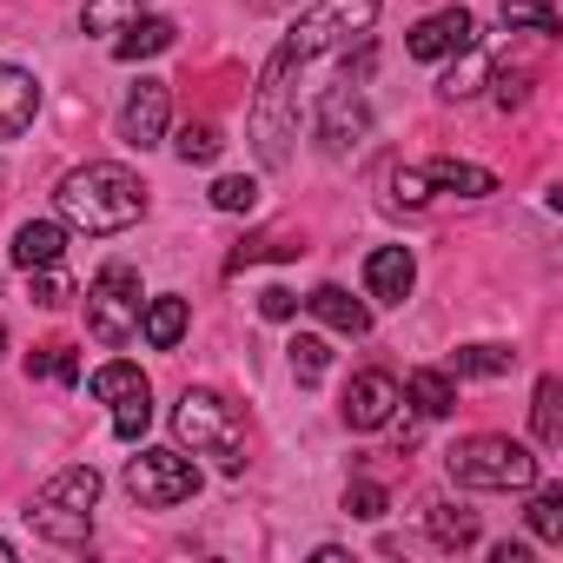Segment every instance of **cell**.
<instances>
[{
	"label": "cell",
	"mask_w": 563,
	"mask_h": 563,
	"mask_svg": "<svg viewBox=\"0 0 563 563\" xmlns=\"http://www.w3.org/2000/svg\"><path fill=\"white\" fill-rule=\"evenodd\" d=\"M27 278H34V306H47V312H60V306L74 299V286H67L60 265H41V272H27Z\"/></svg>",
	"instance_id": "cell-35"
},
{
	"label": "cell",
	"mask_w": 563,
	"mask_h": 563,
	"mask_svg": "<svg viewBox=\"0 0 563 563\" xmlns=\"http://www.w3.org/2000/svg\"><path fill=\"white\" fill-rule=\"evenodd\" d=\"M306 245L299 239H286V232H258V239H245L239 252H232V265H252V258H299Z\"/></svg>",
	"instance_id": "cell-33"
},
{
	"label": "cell",
	"mask_w": 563,
	"mask_h": 563,
	"mask_svg": "<svg viewBox=\"0 0 563 563\" xmlns=\"http://www.w3.org/2000/svg\"><path fill=\"white\" fill-rule=\"evenodd\" d=\"M345 510H352V517H365V523H378V517L391 510V497H385V484L358 477V484H345Z\"/></svg>",
	"instance_id": "cell-34"
},
{
	"label": "cell",
	"mask_w": 563,
	"mask_h": 563,
	"mask_svg": "<svg viewBox=\"0 0 563 563\" xmlns=\"http://www.w3.org/2000/svg\"><path fill=\"white\" fill-rule=\"evenodd\" d=\"M87 34H120L126 21H140V0H87Z\"/></svg>",
	"instance_id": "cell-29"
},
{
	"label": "cell",
	"mask_w": 563,
	"mask_h": 563,
	"mask_svg": "<svg viewBox=\"0 0 563 563\" xmlns=\"http://www.w3.org/2000/svg\"><path fill=\"white\" fill-rule=\"evenodd\" d=\"M484 80H490L484 54H477V47H464V54H457V67H451L444 80H438V100H451V107H457V100H471V93H477Z\"/></svg>",
	"instance_id": "cell-22"
},
{
	"label": "cell",
	"mask_w": 563,
	"mask_h": 563,
	"mask_svg": "<svg viewBox=\"0 0 563 563\" xmlns=\"http://www.w3.org/2000/svg\"><path fill=\"white\" fill-rule=\"evenodd\" d=\"M325 372H332V345H325L319 332H299V339H292V378H299V385H319Z\"/></svg>",
	"instance_id": "cell-26"
},
{
	"label": "cell",
	"mask_w": 563,
	"mask_h": 563,
	"mask_svg": "<svg viewBox=\"0 0 563 563\" xmlns=\"http://www.w3.org/2000/svg\"><path fill=\"white\" fill-rule=\"evenodd\" d=\"M41 113V80L27 67H8L0 60V140H21Z\"/></svg>",
	"instance_id": "cell-14"
},
{
	"label": "cell",
	"mask_w": 563,
	"mask_h": 563,
	"mask_svg": "<svg viewBox=\"0 0 563 563\" xmlns=\"http://www.w3.org/2000/svg\"><path fill=\"white\" fill-rule=\"evenodd\" d=\"M212 206H219V212H252V206H258V179H245V173L212 179Z\"/></svg>",
	"instance_id": "cell-32"
},
{
	"label": "cell",
	"mask_w": 563,
	"mask_h": 563,
	"mask_svg": "<svg viewBox=\"0 0 563 563\" xmlns=\"http://www.w3.org/2000/svg\"><path fill=\"white\" fill-rule=\"evenodd\" d=\"M186 299H173V292H159V299H146L140 306V339L153 345V352H173L179 339H186Z\"/></svg>",
	"instance_id": "cell-18"
},
{
	"label": "cell",
	"mask_w": 563,
	"mask_h": 563,
	"mask_svg": "<svg viewBox=\"0 0 563 563\" xmlns=\"http://www.w3.org/2000/svg\"><path fill=\"white\" fill-rule=\"evenodd\" d=\"M411 286H418V258H411L405 245H378V252L365 258V292H372L378 306H405Z\"/></svg>",
	"instance_id": "cell-12"
},
{
	"label": "cell",
	"mask_w": 563,
	"mask_h": 563,
	"mask_svg": "<svg viewBox=\"0 0 563 563\" xmlns=\"http://www.w3.org/2000/svg\"><path fill=\"white\" fill-rule=\"evenodd\" d=\"M530 530H537V543H563V490L556 484L530 497Z\"/></svg>",
	"instance_id": "cell-27"
},
{
	"label": "cell",
	"mask_w": 563,
	"mask_h": 563,
	"mask_svg": "<svg viewBox=\"0 0 563 563\" xmlns=\"http://www.w3.org/2000/svg\"><path fill=\"white\" fill-rule=\"evenodd\" d=\"M405 47H411V60H444V54H464V47H477V21H471L464 8H444V14L418 21Z\"/></svg>",
	"instance_id": "cell-11"
},
{
	"label": "cell",
	"mask_w": 563,
	"mask_h": 563,
	"mask_svg": "<svg viewBox=\"0 0 563 563\" xmlns=\"http://www.w3.org/2000/svg\"><path fill=\"white\" fill-rule=\"evenodd\" d=\"M510 365H517V352H510V345H464V352L451 358V372H457V378H504Z\"/></svg>",
	"instance_id": "cell-23"
},
{
	"label": "cell",
	"mask_w": 563,
	"mask_h": 563,
	"mask_svg": "<svg viewBox=\"0 0 563 563\" xmlns=\"http://www.w3.org/2000/svg\"><path fill=\"white\" fill-rule=\"evenodd\" d=\"M405 398L424 411V418H451L457 411V391H451V372H411L405 378Z\"/></svg>",
	"instance_id": "cell-20"
},
{
	"label": "cell",
	"mask_w": 563,
	"mask_h": 563,
	"mask_svg": "<svg viewBox=\"0 0 563 563\" xmlns=\"http://www.w3.org/2000/svg\"><path fill=\"white\" fill-rule=\"evenodd\" d=\"M258 312H265V319H292V312H299V292L265 286V292H258Z\"/></svg>",
	"instance_id": "cell-37"
},
{
	"label": "cell",
	"mask_w": 563,
	"mask_h": 563,
	"mask_svg": "<svg viewBox=\"0 0 563 563\" xmlns=\"http://www.w3.org/2000/svg\"><path fill=\"white\" fill-rule=\"evenodd\" d=\"M93 398L113 411V438H120V444H140V438H146V424H153V385H146L140 365H126V358L100 365V372H93Z\"/></svg>",
	"instance_id": "cell-7"
},
{
	"label": "cell",
	"mask_w": 563,
	"mask_h": 563,
	"mask_svg": "<svg viewBox=\"0 0 563 563\" xmlns=\"http://www.w3.org/2000/svg\"><path fill=\"white\" fill-rule=\"evenodd\" d=\"M93 504H100V471H93V464H74V471H60V477L41 484L27 523H34L47 543H67V550H74V543L93 537Z\"/></svg>",
	"instance_id": "cell-5"
},
{
	"label": "cell",
	"mask_w": 563,
	"mask_h": 563,
	"mask_svg": "<svg viewBox=\"0 0 563 563\" xmlns=\"http://www.w3.org/2000/svg\"><path fill=\"white\" fill-rule=\"evenodd\" d=\"M490 87H497V107H504V113L530 100V80H523V74H490Z\"/></svg>",
	"instance_id": "cell-36"
},
{
	"label": "cell",
	"mask_w": 563,
	"mask_h": 563,
	"mask_svg": "<svg viewBox=\"0 0 563 563\" xmlns=\"http://www.w3.org/2000/svg\"><path fill=\"white\" fill-rule=\"evenodd\" d=\"M140 272L126 265V258H113V265H100V278L87 286V325H93V339L100 345H126L133 332H140Z\"/></svg>",
	"instance_id": "cell-6"
},
{
	"label": "cell",
	"mask_w": 563,
	"mask_h": 563,
	"mask_svg": "<svg viewBox=\"0 0 563 563\" xmlns=\"http://www.w3.org/2000/svg\"><path fill=\"white\" fill-rule=\"evenodd\" d=\"M0 563H14V543H8V537H0Z\"/></svg>",
	"instance_id": "cell-39"
},
{
	"label": "cell",
	"mask_w": 563,
	"mask_h": 563,
	"mask_svg": "<svg viewBox=\"0 0 563 563\" xmlns=\"http://www.w3.org/2000/svg\"><path fill=\"white\" fill-rule=\"evenodd\" d=\"M398 405H405V391H398V378L391 372H358L352 385H345V424L352 431H385L391 418H398Z\"/></svg>",
	"instance_id": "cell-10"
},
{
	"label": "cell",
	"mask_w": 563,
	"mask_h": 563,
	"mask_svg": "<svg viewBox=\"0 0 563 563\" xmlns=\"http://www.w3.org/2000/svg\"><path fill=\"white\" fill-rule=\"evenodd\" d=\"M219 146H225V140H219V126H212V120H186V126H179V140H173V153H179L186 166H212V159H219Z\"/></svg>",
	"instance_id": "cell-25"
},
{
	"label": "cell",
	"mask_w": 563,
	"mask_h": 563,
	"mask_svg": "<svg viewBox=\"0 0 563 563\" xmlns=\"http://www.w3.org/2000/svg\"><path fill=\"white\" fill-rule=\"evenodd\" d=\"M173 41H179V27H173L166 14H140V21H126V27H120V41H113V60H126V67H133V60H153V54H166Z\"/></svg>",
	"instance_id": "cell-16"
},
{
	"label": "cell",
	"mask_w": 563,
	"mask_h": 563,
	"mask_svg": "<svg viewBox=\"0 0 563 563\" xmlns=\"http://www.w3.org/2000/svg\"><path fill=\"white\" fill-rule=\"evenodd\" d=\"M54 206H60V225H74V232H126L146 212V186L126 166L93 159V166H74L54 186Z\"/></svg>",
	"instance_id": "cell-2"
},
{
	"label": "cell",
	"mask_w": 563,
	"mask_h": 563,
	"mask_svg": "<svg viewBox=\"0 0 563 563\" xmlns=\"http://www.w3.org/2000/svg\"><path fill=\"white\" fill-rule=\"evenodd\" d=\"M0 358H8V325H0Z\"/></svg>",
	"instance_id": "cell-40"
},
{
	"label": "cell",
	"mask_w": 563,
	"mask_h": 563,
	"mask_svg": "<svg viewBox=\"0 0 563 563\" xmlns=\"http://www.w3.org/2000/svg\"><path fill=\"white\" fill-rule=\"evenodd\" d=\"M126 490L153 510L186 504V497H199V464L186 451H140V457H126Z\"/></svg>",
	"instance_id": "cell-8"
},
{
	"label": "cell",
	"mask_w": 563,
	"mask_h": 563,
	"mask_svg": "<svg viewBox=\"0 0 563 563\" xmlns=\"http://www.w3.org/2000/svg\"><path fill=\"white\" fill-rule=\"evenodd\" d=\"M490 556H497V563H530V550H523V543H497Z\"/></svg>",
	"instance_id": "cell-38"
},
{
	"label": "cell",
	"mask_w": 563,
	"mask_h": 563,
	"mask_svg": "<svg viewBox=\"0 0 563 563\" xmlns=\"http://www.w3.org/2000/svg\"><path fill=\"white\" fill-rule=\"evenodd\" d=\"M358 133H365V100H358L352 80H339V87L319 100V140H325V153H345Z\"/></svg>",
	"instance_id": "cell-13"
},
{
	"label": "cell",
	"mask_w": 563,
	"mask_h": 563,
	"mask_svg": "<svg viewBox=\"0 0 563 563\" xmlns=\"http://www.w3.org/2000/svg\"><path fill=\"white\" fill-rule=\"evenodd\" d=\"M504 27H537V34H556V0H504Z\"/></svg>",
	"instance_id": "cell-28"
},
{
	"label": "cell",
	"mask_w": 563,
	"mask_h": 563,
	"mask_svg": "<svg viewBox=\"0 0 563 563\" xmlns=\"http://www.w3.org/2000/svg\"><path fill=\"white\" fill-rule=\"evenodd\" d=\"M166 120H173V87L166 80H140L126 93V107H120V140L146 153V146L166 140Z\"/></svg>",
	"instance_id": "cell-9"
},
{
	"label": "cell",
	"mask_w": 563,
	"mask_h": 563,
	"mask_svg": "<svg viewBox=\"0 0 563 563\" xmlns=\"http://www.w3.org/2000/svg\"><path fill=\"white\" fill-rule=\"evenodd\" d=\"M378 21V0H319V8L286 34V47H278L258 74V159L265 166H286V133H292V113H286V93H292V74H306L312 60L365 41Z\"/></svg>",
	"instance_id": "cell-1"
},
{
	"label": "cell",
	"mask_w": 563,
	"mask_h": 563,
	"mask_svg": "<svg viewBox=\"0 0 563 563\" xmlns=\"http://www.w3.org/2000/svg\"><path fill=\"white\" fill-rule=\"evenodd\" d=\"M424 179H431V192H457V199H490L497 192V179L484 166H471V159H431Z\"/></svg>",
	"instance_id": "cell-19"
},
{
	"label": "cell",
	"mask_w": 563,
	"mask_h": 563,
	"mask_svg": "<svg viewBox=\"0 0 563 563\" xmlns=\"http://www.w3.org/2000/svg\"><path fill=\"white\" fill-rule=\"evenodd\" d=\"M444 471H451L464 490H530V484H537V451H530V444H517V438L484 431V438L451 444Z\"/></svg>",
	"instance_id": "cell-4"
},
{
	"label": "cell",
	"mask_w": 563,
	"mask_h": 563,
	"mask_svg": "<svg viewBox=\"0 0 563 563\" xmlns=\"http://www.w3.org/2000/svg\"><path fill=\"white\" fill-rule=\"evenodd\" d=\"M385 192H391V206H431V179H424V166H398L391 179H385Z\"/></svg>",
	"instance_id": "cell-31"
},
{
	"label": "cell",
	"mask_w": 563,
	"mask_h": 563,
	"mask_svg": "<svg viewBox=\"0 0 563 563\" xmlns=\"http://www.w3.org/2000/svg\"><path fill=\"white\" fill-rule=\"evenodd\" d=\"M60 252H67V225H60V219H27V225L14 232V265H21V272L60 265Z\"/></svg>",
	"instance_id": "cell-17"
},
{
	"label": "cell",
	"mask_w": 563,
	"mask_h": 563,
	"mask_svg": "<svg viewBox=\"0 0 563 563\" xmlns=\"http://www.w3.org/2000/svg\"><path fill=\"white\" fill-rule=\"evenodd\" d=\"M299 306H306L319 325L345 332V339H365V332H372V306H365V299H352L345 286H319V292H306Z\"/></svg>",
	"instance_id": "cell-15"
},
{
	"label": "cell",
	"mask_w": 563,
	"mask_h": 563,
	"mask_svg": "<svg viewBox=\"0 0 563 563\" xmlns=\"http://www.w3.org/2000/svg\"><path fill=\"white\" fill-rule=\"evenodd\" d=\"M173 431H179V444H192V457H212L225 477L245 471V418L219 391H186L173 411Z\"/></svg>",
	"instance_id": "cell-3"
},
{
	"label": "cell",
	"mask_w": 563,
	"mask_h": 563,
	"mask_svg": "<svg viewBox=\"0 0 563 563\" xmlns=\"http://www.w3.org/2000/svg\"><path fill=\"white\" fill-rule=\"evenodd\" d=\"M530 424H537V444H543V451H556V444H563V385H556V378H537Z\"/></svg>",
	"instance_id": "cell-21"
},
{
	"label": "cell",
	"mask_w": 563,
	"mask_h": 563,
	"mask_svg": "<svg viewBox=\"0 0 563 563\" xmlns=\"http://www.w3.org/2000/svg\"><path fill=\"white\" fill-rule=\"evenodd\" d=\"M27 372H34V378H60V385H80V358H74L67 345H41V352H27Z\"/></svg>",
	"instance_id": "cell-30"
},
{
	"label": "cell",
	"mask_w": 563,
	"mask_h": 563,
	"mask_svg": "<svg viewBox=\"0 0 563 563\" xmlns=\"http://www.w3.org/2000/svg\"><path fill=\"white\" fill-rule=\"evenodd\" d=\"M431 537L444 550H471L477 543V510H457V504H431Z\"/></svg>",
	"instance_id": "cell-24"
}]
</instances>
